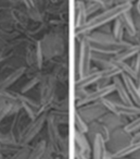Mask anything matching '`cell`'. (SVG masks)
<instances>
[{"label":"cell","instance_id":"obj_17","mask_svg":"<svg viewBox=\"0 0 140 159\" xmlns=\"http://www.w3.org/2000/svg\"><path fill=\"white\" fill-rule=\"evenodd\" d=\"M112 36L116 40H124L125 36V29L123 22L120 18L114 20V24L112 26Z\"/></svg>","mask_w":140,"mask_h":159},{"label":"cell","instance_id":"obj_13","mask_svg":"<svg viewBox=\"0 0 140 159\" xmlns=\"http://www.w3.org/2000/svg\"><path fill=\"white\" fill-rule=\"evenodd\" d=\"M74 139H75V149H77L81 154L86 155V156H87V154H89L91 152V148L89 146V142H88V139L86 137V134H83V133H79L77 131H75Z\"/></svg>","mask_w":140,"mask_h":159},{"label":"cell","instance_id":"obj_19","mask_svg":"<svg viewBox=\"0 0 140 159\" xmlns=\"http://www.w3.org/2000/svg\"><path fill=\"white\" fill-rule=\"evenodd\" d=\"M124 130L129 134H133L136 132L140 131V116L133 118L131 121H129L126 125L124 126Z\"/></svg>","mask_w":140,"mask_h":159},{"label":"cell","instance_id":"obj_20","mask_svg":"<svg viewBox=\"0 0 140 159\" xmlns=\"http://www.w3.org/2000/svg\"><path fill=\"white\" fill-rule=\"evenodd\" d=\"M133 71H135V83L140 87V52L136 56L135 62H133Z\"/></svg>","mask_w":140,"mask_h":159},{"label":"cell","instance_id":"obj_26","mask_svg":"<svg viewBox=\"0 0 140 159\" xmlns=\"http://www.w3.org/2000/svg\"><path fill=\"white\" fill-rule=\"evenodd\" d=\"M104 159H127V158H113V157L110 155V152H107V156H105V158ZM131 159V158H130Z\"/></svg>","mask_w":140,"mask_h":159},{"label":"cell","instance_id":"obj_25","mask_svg":"<svg viewBox=\"0 0 140 159\" xmlns=\"http://www.w3.org/2000/svg\"><path fill=\"white\" fill-rule=\"evenodd\" d=\"M136 10H137V12L140 14V0H138L137 2H136V6H135Z\"/></svg>","mask_w":140,"mask_h":159},{"label":"cell","instance_id":"obj_3","mask_svg":"<svg viewBox=\"0 0 140 159\" xmlns=\"http://www.w3.org/2000/svg\"><path fill=\"white\" fill-rule=\"evenodd\" d=\"M92 51L90 49L89 43L81 38L79 43V58H78V66H77V77L87 74L90 71V63H91Z\"/></svg>","mask_w":140,"mask_h":159},{"label":"cell","instance_id":"obj_2","mask_svg":"<svg viewBox=\"0 0 140 159\" xmlns=\"http://www.w3.org/2000/svg\"><path fill=\"white\" fill-rule=\"evenodd\" d=\"M102 105L112 113L122 116L124 118H136L140 116V107L133 104H125L120 100H112L109 98H103L101 100Z\"/></svg>","mask_w":140,"mask_h":159},{"label":"cell","instance_id":"obj_8","mask_svg":"<svg viewBox=\"0 0 140 159\" xmlns=\"http://www.w3.org/2000/svg\"><path fill=\"white\" fill-rule=\"evenodd\" d=\"M92 158L94 159H104L107 156V141L100 134H97L92 139Z\"/></svg>","mask_w":140,"mask_h":159},{"label":"cell","instance_id":"obj_24","mask_svg":"<svg viewBox=\"0 0 140 159\" xmlns=\"http://www.w3.org/2000/svg\"><path fill=\"white\" fill-rule=\"evenodd\" d=\"M130 157H131V159H140V149L137 150L136 152H133Z\"/></svg>","mask_w":140,"mask_h":159},{"label":"cell","instance_id":"obj_18","mask_svg":"<svg viewBox=\"0 0 140 159\" xmlns=\"http://www.w3.org/2000/svg\"><path fill=\"white\" fill-rule=\"evenodd\" d=\"M75 128H76V131L79 133H83V134H87L88 132V128H89V124L78 115V113H75Z\"/></svg>","mask_w":140,"mask_h":159},{"label":"cell","instance_id":"obj_4","mask_svg":"<svg viewBox=\"0 0 140 159\" xmlns=\"http://www.w3.org/2000/svg\"><path fill=\"white\" fill-rule=\"evenodd\" d=\"M104 111H107V108L102 105L100 100L99 105H92L88 104L85 106L78 107L76 109V113H78L88 124L91 123L94 121H97V119H99L100 117L105 115Z\"/></svg>","mask_w":140,"mask_h":159},{"label":"cell","instance_id":"obj_6","mask_svg":"<svg viewBox=\"0 0 140 159\" xmlns=\"http://www.w3.org/2000/svg\"><path fill=\"white\" fill-rule=\"evenodd\" d=\"M102 80V70H97L88 72L87 74L83 75L81 77H77L75 81V89H83L92 85L94 83L98 82Z\"/></svg>","mask_w":140,"mask_h":159},{"label":"cell","instance_id":"obj_10","mask_svg":"<svg viewBox=\"0 0 140 159\" xmlns=\"http://www.w3.org/2000/svg\"><path fill=\"white\" fill-rule=\"evenodd\" d=\"M112 84L114 85V89L117 92L120 102H125V104H133L130 97H129L128 92L126 89V86L123 82V79H120L118 76H114L112 79Z\"/></svg>","mask_w":140,"mask_h":159},{"label":"cell","instance_id":"obj_22","mask_svg":"<svg viewBox=\"0 0 140 159\" xmlns=\"http://www.w3.org/2000/svg\"><path fill=\"white\" fill-rule=\"evenodd\" d=\"M138 0H116L115 5H133V2H137Z\"/></svg>","mask_w":140,"mask_h":159},{"label":"cell","instance_id":"obj_1","mask_svg":"<svg viewBox=\"0 0 140 159\" xmlns=\"http://www.w3.org/2000/svg\"><path fill=\"white\" fill-rule=\"evenodd\" d=\"M133 8V5H114L113 7H110L107 9H105L102 13L97 14L96 16L90 19L83 26L75 30V35L83 36L86 35V34L91 33L96 29H99V27L110 23L111 21L116 20V19L120 18L125 12L130 11Z\"/></svg>","mask_w":140,"mask_h":159},{"label":"cell","instance_id":"obj_11","mask_svg":"<svg viewBox=\"0 0 140 159\" xmlns=\"http://www.w3.org/2000/svg\"><path fill=\"white\" fill-rule=\"evenodd\" d=\"M75 14H76V19H75V30L78 27L83 26L86 22H87V12H86V5L83 0H76L75 2Z\"/></svg>","mask_w":140,"mask_h":159},{"label":"cell","instance_id":"obj_15","mask_svg":"<svg viewBox=\"0 0 140 159\" xmlns=\"http://www.w3.org/2000/svg\"><path fill=\"white\" fill-rule=\"evenodd\" d=\"M140 52V45H130L127 48L123 49L115 56H113L114 59L120 60V61H126L133 57H136Z\"/></svg>","mask_w":140,"mask_h":159},{"label":"cell","instance_id":"obj_23","mask_svg":"<svg viewBox=\"0 0 140 159\" xmlns=\"http://www.w3.org/2000/svg\"><path fill=\"white\" fill-rule=\"evenodd\" d=\"M115 1L116 0H104V6H105V9L110 7H113L115 5Z\"/></svg>","mask_w":140,"mask_h":159},{"label":"cell","instance_id":"obj_5","mask_svg":"<svg viewBox=\"0 0 140 159\" xmlns=\"http://www.w3.org/2000/svg\"><path fill=\"white\" fill-rule=\"evenodd\" d=\"M115 91L113 84L104 85V86H101L100 89H98L97 91H94L91 93H87L83 98H81L79 100L76 102V107H81L85 106L88 104H92V102H100L103 98H105L107 96H109L110 94H112Z\"/></svg>","mask_w":140,"mask_h":159},{"label":"cell","instance_id":"obj_16","mask_svg":"<svg viewBox=\"0 0 140 159\" xmlns=\"http://www.w3.org/2000/svg\"><path fill=\"white\" fill-rule=\"evenodd\" d=\"M44 120H45L44 117H40V118H38L35 122H33V124H32L31 126H28L27 132L25 133V137H24L25 142H29V139H32L36 134H37L38 131L42 129V123H44Z\"/></svg>","mask_w":140,"mask_h":159},{"label":"cell","instance_id":"obj_21","mask_svg":"<svg viewBox=\"0 0 140 159\" xmlns=\"http://www.w3.org/2000/svg\"><path fill=\"white\" fill-rule=\"evenodd\" d=\"M99 9H103L100 5L98 3H92V2H89V5L86 6V12H87V16H91V14L96 13Z\"/></svg>","mask_w":140,"mask_h":159},{"label":"cell","instance_id":"obj_7","mask_svg":"<svg viewBox=\"0 0 140 159\" xmlns=\"http://www.w3.org/2000/svg\"><path fill=\"white\" fill-rule=\"evenodd\" d=\"M123 79V82H124L125 86H126V89L129 94V97H130L131 102H133V105L140 107V87L138 86L135 83L131 77L127 76V75L122 74L120 75Z\"/></svg>","mask_w":140,"mask_h":159},{"label":"cell","instance_id":"obj_12","mask_svg":"<svg viewBox=\"0 0 140 159\" xmlns=\"http://www.w3.org/2000/svg\"><path fill=\"white\" fill-rule=\"evenodd\" d=\"M139 149H140V141L130 142L129 144L125 145L124 147L118 149L117 152H112V154H110V155H111L113 158H126V157H128V156H131L133 152H136Z\"/></svg>","mask_w":140,"mask_h":159},{"label":"cell","instance_id":"obj_9","mask_svg":"<svg viewBox=\"0 0 140 159\" xmlns=\"http://www.w3.org/2000/svg\"><path fill=\"white\" fill-rule=\"evenodd\" d=\"M97 134L102 135V136L105 139V141L107 142L110 139L111 132H110V130L102 123V122L94 121V122H91V124H89V128H88V132H87L88 139L92 141L94 137L96 136Z\"/></svg>","mask_w":140,"mask_h":159},{"label":"cell","instance_id":"obj_14","mask_svg":"<svg viewBox=\"0 0 140 159\" xmlns=\"http://www.w3.org/2000/svg\"><path fill=\"white\" fill-rule=\"evenodd\" d=\"M120 19L122 20L123 25H124L125 33L128 34V35H130V36H136V34H137V29H136L135 22H133L131 10L130 11H127V12H125V13H123L122 16H120Z\"/></svg>","mask_w":140,"mask_h":159}]
</instances>
